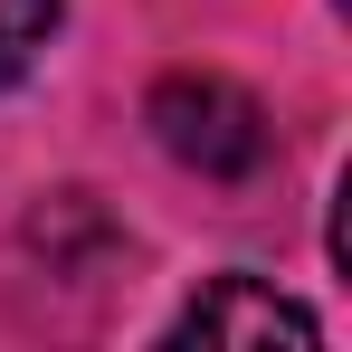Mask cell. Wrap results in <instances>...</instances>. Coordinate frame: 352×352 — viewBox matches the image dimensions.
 I'll return each mask as SVG.
<instances>
[{
	"instance_id": "obj_1",
	"label": "cell",
	"mask_w": 352,
	"mask_h": 352,
	"mask_svg": "<svg viewBox=\"0 0 352 352\" xmlns=\"http://www.w3.org/2000/svg\"><path fill=\"white\" fill-rule=\"evenodd\" d=\"M153 133H162V153L190 162L200 181H248L267 172V115H257V96L229 86V76H200V67H181L153 86Z\"/></svg>"
},
{
	"instance_id": "obj_2",
	"label": "cell",
	"mask_w": 352,
	"mask_h": 352,
	"mask_svg": "<svg viewBox=\"0 0 352 352\" xmlns=\"http://www.w3.org/2000/svg\"><path fill=\"white\" fill-rule=\"evenodd\" d=\"M172 343H324V324L295 305V295L257 286V276H219L181 305Z\"/></svg>"
},
{
	"instance_id": "obj_3",
	"label": "cell",
	"mask_w": 352,
	"mask_h": 352,
	"mask_svg": "<svg viewBox=\"0 0 352 352\" xmlns=\"http://www.w3.org/2000/svg\"><path fill=\"white\" fill-rule=\"evenodd\" d=\"M67 0H0V86L10 76H29V58L48 48V29H58Z\"/></svg>"
}]
</instances>
